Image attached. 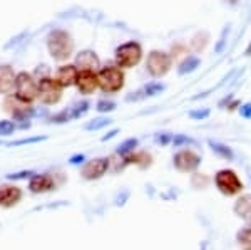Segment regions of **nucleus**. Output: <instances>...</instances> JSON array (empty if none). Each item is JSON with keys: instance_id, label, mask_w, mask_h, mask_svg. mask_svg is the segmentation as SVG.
I'll return each mask as SVG.
<instances>
[{"instance_id": "obj_1", "label": "nucleus", "mask_w": 251, "mask_h": 250, "mask_svg": "<svg viewBox=\"0 0 251 250\" xmlns=\"http://www.w3.org/2000/svg\"><path fill=\"white\" fill-rule=\"evenodd\" d=\"M74 39L64 29H54L47 35V49L49 54L57 62H64L74 54Z\"/></svg>"}, {"instance_id": "obj_2", "label": "nucleus", "mask_w": 251, "mask_h": 250, "mask_svg": "<svg viewBox=\"0 0 251 250\" xmlns=\"http://www.w3.org/2000/svg\"><path fill=\"white\" fill-rule=\"evenodd\" d=\"M97 83H99V89L106 94H116L124 87L126 76L124 71L119 66H100L97 71Z\"/></svg>"}, {"instance_id": "obj_3", "label": "nucleus", "mask_w": 251, "mask_h": 250, "mask_svg": "<svg viewBox=\"0 0 251 250\" xmlns=\"http://www.w3.org/2000/svg\"><path fill=\"white\" fill-rule=\"evenodd\" d=\"M143 56L144 51L141 42H137V40H127V42L116 47L114 51L116 66H119L121 69H131V67L137 66L143 60Z\"/></svg>"}, {"instance_id": "obj_4", "label": "nucleus", "mask_w": 251, "mask_h": 250, "mask_svg": "<svg viewBox=\"0 0 251 250\" xmlns=\"http://www.w3.org/2000/svg\"><path fill=\"white\" fill-rule=\"evenodd\" d=\"M15 98L25 104L34 103L39 98V81L34 78V74L22 71L15 76Z\"/></svg>"}, {"instance_id": "obj_5", "label": "nucleus", "mask_w": 251, "mask_h": 250, "mask_svg": "<svg viewBox=\"0 0 251 250\" xmlns=\"http://www.w3.org/2000/svg\"><path fill=\"white\" fill-rule=\"evenodd\" d=\"M173 56L166 51H151L146 57V71L151 78L161 79L171 71Z\"/></svg>"}, {"instance_id": "obj_6", "label": "nucleus", "mask_w": 251, "mask_h": 250, "mask_svg": "<svg viewBox=\"0 0 251 250\" xmlns=\"http://www.w3.org/2000/svg\"><path fill=\"white\" fill-rule=\"evenodd\" d=\"M214 185L223 195H236L241 192L243 183L233 170H220L214 175Z\"/></svg>"}, {"instance_id": "obj_7", "label": "nucleus", "mask_w": 251, "mask_h": 250, "mask_svg": "<svg viewBox=\"0 0 251 250\" xmlns=\"http://www.w3.org/2000/svg\"><path fill=\"white\" fill-rule=\"evenodd\" d=\"M62 98V87L55 83L54 78H44L39 81V99L42 101L46 106L57 104Z\"/></svg>"}, {"instance_id": "obj_8", "label": "nucleus", "mask_w": 251, "mask_h": 250, "mask_svg": "<svg viewBox=\"0 0 251 250\" xmlns=\"http://www.w3.org/2000/svg\"><path fill=\"white\" fill-rule=\"evenodd\" d=\"M173 165L177 171L189 173L201 165V156L193 150H181L173 156Z\"/></svg>"}, {"instance_id": "obj_9", "label": "nucleus", "mask_w": 251, "mask_h": 250, "mask_svg": "<svg viewBox=\"0 0 251 250\" xmlns=\"http://www.w3.org/2000/svg\"><path fill=\"white\" fill-rule=\"evenodd\" d=\"M109 170V158H92L84 163L80 175L84 180H97Z\"/></svg>"}, {"instance_id": "obj_10", "label": "nucleus", "mask_w": 251, "mask_h": 250, "mask_svg": "<svg viewBox=\"0 0 251 250\" xmlns=\"http://www.w3.org/2000/svg\"><path fill=\"white\" fill-rule=\"evenodd\" d=\"M166 91V86L163 83H157V81H152V83L144 84L141 89H137L134 92H129L126 96V101L127 103H137V101H143L148 98H154V96H159L161 92Z\"/></svg>"}, {"instance_id": "obj_11", "label": "nucleus", "mask_w": 251, "mask_h": 250, "mask_svg": "<svg viewBox=\"0 0 251 250\" xmlns=\"http://www.w3.org/2000/svg\"><path fill=\"white\" fill-rule=\"evenodd\" d=\"M74 66L77 67L79 72L80 71H91V72H96L100 69V59L99 56L96 54L94 51H80L77 56H75V62Z\"/></svg>"}, {"instance_id": "obj_12", "label": "nucleus", "mask_w": 251, "mask_h": 250, "mask_svg": "<svg viewBox=\"0 0 251 250\" xmlns=\"http://www.w3.org/2000/svg\"><path fill=\"white\" fill-rule=\"evenodd\" d=\"M77 76H79V69L74 64H64V66L57 67V71H55V74H54V79L64 89V87L75 86Z\"/></svg>"}, {"instance_id": "obj_13", "label": "nucleus", "mask_w": 251, "mask_h": 250, "mask_svg": "<svg viewBox=\"0 0 251 250\" xmlns=\"http://www.w3.org/2000/svg\"><path fill=\"white\" fill-rule=\"evenodd\" d=\"M75 86L80 94H92L96 89H99V83H97V72H91V71H80L77 76V81H75Z\"/></svg>"}, {"instance_id": "obj_14", "label": "nucleus", "mask_w": 251, "mask_h": 250, "mask_svg": "<svg viewBox=\"0 0 251 250\" xmlns=\"http://www.w3.org/2000/svg\"><path fill=\"white\" fill-rule=\"evenodd\" d=\"M22 200V190L15 185H0V207H14Z\"/></svg>"}, {"instance_id": "obj_15", "label": "nucleus", "mask_w": 251, "mask_h": 250, "mask_svg": "<svg viewBox=\"0 0 251 250\" xmlns=\"http://www.w3.org/2000/svg\"><path fill=\"white\" fill-rule=\"evenodd\" d=\"M54 188H55L54 180H52V176L46 175V173H42V175L35 173L29 181V190L32 193H46L54 190Z\"/></svg>"}, {"instance_id": "obj_16", "label": "nucleus", "mask_w": 251, "mask_h": 250, "mask_svg": "<svg viewBox=\"0 0 251 250\" xmlns=\"http://www.w3.org/2000/svg\"><path fill=\"white\" fill-rule=\"evenodd\" d=\"M15 72L9 64H0V94H9L15 87Z\"/></svg>"}, {"instance_id": "obj_17", "label": "nucleus", "mask_w": 251, "mask_h": 250, "mask_svg": "<svg viewBox=\"0 0 251 250\" xmlns=\"http://www.w3.org/2000/svg\"><path fill=\"white\" fill-rule=\"evenodd\" d=\"M234 213L243 220H251V195H243L234 203Z\"/></svg>"}, {"instance_id": "obj_18", "label": "nucleus", "mask_w": 251, "mask_h": 250, "mask_svg": "<svg viewBox=\"0 0 251 250\" xmlns=\"http://www.w3.org/2000/svg\"><path fill=\"white\" fill-rule=\"evenodd\" d=\"M208 144H209V148H211V151L214 153V155L220 156V158L228 160V161L234 160V153H233L231 148L228 146V144L221 143V141H213V139H209Z\"/></svg>"}, {"instance_id": "obj_19", "label": "nucleus", "mask_w": 251, "mask_h": 250, "mask_svg": "<svg viewBox=\"0 0 251 250\" xmlns=\"http://www.w3.org/2000/svg\"><path fill=\"white\" fill-rule=\"evenodd\" d=\"M201 66V59L198 56H188L183 62L177 66V74L179 76H186V74H191Z\"/></svg>"}, {"instance_id": "obj_20", "label": "nucleus", "mask_w": 251, "mask_h": 250, "mask_svg": "<svg viewBox=\"0 0 251 250\" xmlns=\"http://www.w3.org/2000/svg\"><path fill=\"white\" fill-rule=\"evenodd\" d=\"M229 34H231V24H228V26L223 27L220 37H218V40L214 42V54L216 56H221L223 52L226 51V47H228V40H229Z\"/></svg>"}, {"instance_id": "obj_21", "label": "nucleus", "mask_w": 251, "mask_h": 250, "mask_svg": "<svg viewBox=\"0 0 251 250\" xmlns=\"http://www.w3.org/2000/svg\"><path fill=\"white\" fill-rule=\"evenodd\" d=\"M137 144H139V139H137V138H129V139L123 141V143L117 146L116 153H117V155H121V156H127V155H131V153H134Z\"/></svg>"}, {"instance_id": "obj_22", "label": "nucleus", "mask_w": 251, "mask_h": 250, "mask_svg": "<svg viewBox=\"0 0 251 250\" xmlns=\"http://www.w3.org/2000/svg\"><path fill=\"white\" fill-rule=\"evenodd\" d=\"M236 240H238V244L241 245L243 250H251V227L241 228V230L236 233Z\"/></svg>"}, {"instance_id": "obj_23", "label": "nucleus", "mask_w": 251, "mask_h": 250, "mask_svg": "<svg viewBox=\"0 0 251 250\" xmlns=\"http://www.w3.org/2000/svg\"><path fill=\"white\" fill-rule=\"evenodd\" d=\"M112 123L111 118H104V116H100V118H94L92 121H89L86 124V130L87 131H97V130H102V128L109 126V124Z\"/></svg>"}, {"instance_id": "obj_24", "label": "nucleus", "mask_w": 251, "mask_h": 250, "mask_svg": "<svg viewBox=\"0 0 251 250\" xmlns=\"http://www.w3.org/2000/svg\"><path fill=\"white\" fill-rule=\"evenodd\" d=\"M91 108V103L89 101H80V103L75 104L74 108H71V118L72 119H77L80 116H84Z\"/></svg>"}, {"instance_id": "obj_25", "label": "nucleus", "mask_w": 251, "mask_h": 250, "mask_svg": "<svg viewBox=\"0 0 251 250\" xmlns=\"http://www.w3.org/2000/svg\"><path fill=\"white\" fill-rule=\"evenodd\" d=\"M171 143L174 148H181V146H189V144H196V139L189 138L186 135H174Z\"/></svg>"}, {"instance_id": "obj_26", "label": "nucleus", "mask_w": 251, "mask_h": 250, "mask_svg": "<svg viewBox=\"0 0 251 250\" xmlns=\"http://www.w3.org/2000/svg\"><path fill=\"white\" fill-rule=\"evenodd\" d=\"M209 114H211V110L209 108H198V110H191L188 112V116L194 121H203L208 119Z\"/></svg>"}, {"instance_id": "obj_27", "label": "nucleus", "mask_w": 251, "mask_h": 250, "mask_svg": "<svg viewBox=\"0 0 251 250\" xmlns=\"http://www.w3.org/2000/svg\"><path fill=\"white\" fill-rule=\"evenodd\" d=\"M117 104L114 103V101H109V99H99L96 104V110L99 112H112L116 111Z\"/></svg>"}, {"instance_id": "obj_28", "label": "nucleus", "mask_w": 251, "mask_h": 250, "mask_svg": "<svg viewBox=\"0 0 251 250\" xmlns=\"http://www.w3.org/2000/svg\"><path fill=\"white\" fill-rule=\"evenodd\" d=\"M15 123H12L9 119H2L0 121V136H10L15 131Z\"/></svg>"}, {"instance_id": "obj_29", "label": "nucleus", "mask_w": 251, "mask_h": 250, "mask_svg": "<svg viewBox=\"0 0 251 250\" xmlns=\"http://www.w3.org/2000/svg\"><path fill=\"white\" fill-rule=\"evenodd\" d=\"M47 136H35V138H22L17 141H12L9 146H20V144H32V143H40V141H46Z\"/></svg>"}, {"instance_id": "obj_30", "label": "nucleus", "mask_w": 251, "mask_h": 250, "mask_svg": "<svg viewBox=\"0 0 251 250\" xmlns=\"http://www.w3.org/2000/svg\"><path fill=\"white\" fill-rule=\"evenodd\" d=\"M72 118H71V110H64V111H60V112H57V114H54V116H50V123H57V124H60V123H67V121H71Z\"/></svg>"}, {"instance_id": "obj_31", "label": "nucleus", "mask_w": 251, "mask_h": 250, "mask_svg": "<svg viewBox=\"0 0 251 250\" xmlns=\"http://www.w3.org/2000/svg\"><path fill=\"white\" fill-rule=\"evenodd\" d=\"M35 175V171H32V170H24V171H17V173H9L7 175V178L9 180H27V178H32V176Z\"/></svg>"}, {"instance_id": "obj_32", "label": "nucleus", "mask_w": 251, "mask_h": 250, "mask_svg": "<svg viewBox=\"0 0 251 250\" xmlns=\"http://www.w3.org/2000/svg\"><path fill=\"white\" fill-rule=\"evenodd\" d=\"M154 139L157 144H168V143H171L173 135H169V133H157Z\"/></svg>"}, {"instance_id": "obj_33", "label": "nucleus", "mask_w": 251, "mask_h": 250, "mask_svg": "<svg viewBox=\"0 0 251 250\" xmlns=\"http://www.w3.org/2000/svg\"><path fill=\"white\" fill-rule=\"evenodd\" d=\"M240 114H241V118H245V119H251V103H243L240 104Z\"/></svg>"}, {"instance_id": "obj_34", "label": "nucleus", "mask_w": 251, "mask_h": 250, "mask_svg": "<svg viewBox=\"0 0 251 250\" xmlns=\"http://www.w3.org/2000/svg\"><path fill=\"white\" fill-rule=\"evenodd\" d=\"M84 161H86V156H84L82 153H79V155L71 156V160H69V163H71V165H80V163H84Z\"/></svg>"}, {"instance_id": "obj_35", "label": "nucleus", "mask_w": 251, "mask_h": 250, "mask_svg": "<svg viewBox=\"0 0 251 250\" xmlns=\"http://www.w3.org/2000/svg\"><path fill=\"white\" fill-rule=\"evenodd\" d=\"M117 133H119V130H112V131H109L106 136H102V141H109V139H112V138H114V136L117 135Z\"/></svg>"}, {"instance_id": "obj_36", "label": "nucleus", "mask_w": 251, "mask_h": 250, "mask_svg": "<svg viewBox=\"0 0 251 250\" xmlns=\"http://www.w3.org/2000/svg\"><path fill=\"white\" fill-rule=\"evenodd\" d=\"M240 104H241V101H233V103H228V106H226V108H228V110L229 111H233V110H236V108H240Z\"/></svg>"}, {"instance_id": "obj_37", "label": "nucleus", "mask_w": 251, "mask_h": 250, "mask_svg": "<svg viewBox=\"0 0 251 250\" xmlns=\"http://www.w3.org/2000/svg\"><path fill=\"white\" fill-rule=\"evenodd\" d=\"M245 56H251V40H250L248 47H246V49H245Z\"/></svg>"}, {"instance_id": "obj_38", "label": "nucleus", "mask_w": 251, "mask_h": 250, "mask_svg": "<svg viewBox=\"0 0 251 250\" xmlns=\"http://www.w3.org/2000/svg\"><path fill=\"white\" fill-rule=\"evenodd\" d=\"M0 144H2V141H0Z\"/></svg>"}, {"instance_id": "obj_39", "label": "nucleus", "mask_w": 251, "mask_h": 250, "mask_svg": "<svg viewBox=\"0 0 251 250\" xmlns=\"http://www.w3.org/2000/svg\"><path fill=\"white\" fill-rule=\"evenodd\" d=\"M250 178H251V175H250Z\"/></svg>"}]
</instances>
